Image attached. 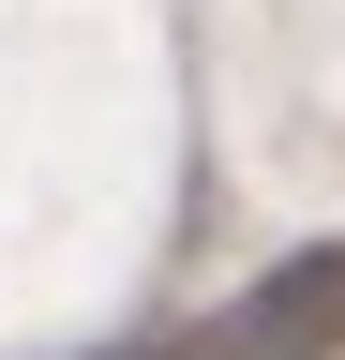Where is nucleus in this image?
Instances as JSON below:
<instances>
[{
  "label": "nucleus",
  "instance_id": "nucleus-1",
  "mask_svg": "<svg viewBox=\"0 0 345 360\" xmlns=\"http://www.w3.org/2000/svg\"><path fill=\"white\" fill-rule=\"evenodd\" d=\"M240 330H255V345H330V330H345V255H300V270H271V285L240 300Z\"/></svg>",
  "mask_w": 345,
  "mask_h": 360
}]
</instances>
